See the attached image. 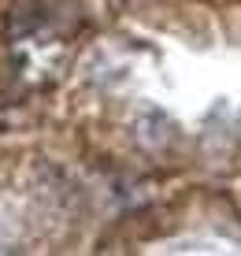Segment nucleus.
<instances>
[{
    "mask_svg": "<svg viewBox=\"0 0 241 256\" xmlns=\"http://www.w3.org/2000/svg\"><path fill=\"white\" fill-rule=\"evenodd\" d=\"M171 138V119L164 116V112H145L141 116V141H148V145H164V141Z\"/></svg>",
    "mask_w": 241,
    "mask_h": 256,
    "instance_id": "1",
    "label": "nucleus"
}]
</instances>
